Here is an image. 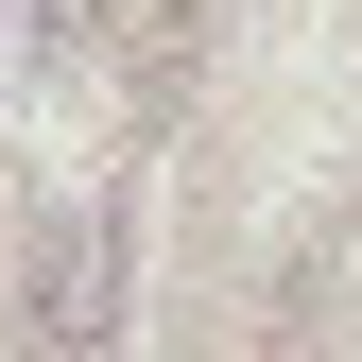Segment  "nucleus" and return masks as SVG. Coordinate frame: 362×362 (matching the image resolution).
<instances>
[{
    "label": "nucleus",
    "mask_w": 362,
    "mask_h": 362,
    "mask_svg": "<svg viewBox=\"0 0 362 362\" xmlns=\"http://www.w3.org/2000/svg\"><path fill=\"white\" fill-rule=\"evenodd\" d=\"M18 310H35V362H104V345H121V224H104V207H52Z\"/></svg>",
    "instance_id": "1"
}]
</instances>
